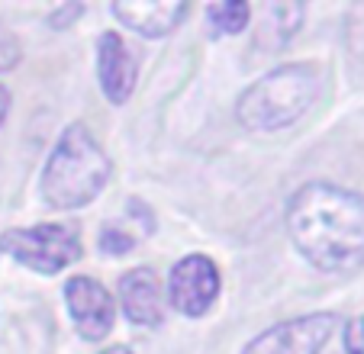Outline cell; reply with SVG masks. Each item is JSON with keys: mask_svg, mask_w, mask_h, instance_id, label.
I'll list each match as a JSON object with an SVG mask.
<instances>
[{"mask_svg": "<svg viewBox=\"0 0 364 354\" xmlns=\"http://www.w3.org/2000/svg\"><path fill=\"white\" fill-rule=\"evenodd\" d=\"M287 232L296 252L326 274L364 264V193L313 181L287 203Z\"/></svg>", "mask_w": 364, "mask_h": 354, "instance_id": "6da1fadb", "label": "cell"}, {"mask_svg": "<svg viewBox=\"0 0 364 354\" xmlns=\"http://www.w3.org/2000/svg\"><path fill=\"white\" fill-rule=\"evenodd\" d=\"M113 174L107 151L87 126L71 123L55 142L42 171V200L55 210H81L94 203Z\"/></svg>", "mask_w": 364, "mask_h": 354, "instance_id": "7a4b0ae2", "label": "cell"}, {"mask_svg": "<svg viewBox=\"0 0 364 354\" xmlns=\"http://www.w3.org/2000/svg\"><path fill=\"white\" fill-rule=\"evenodd\" d=\"M319 97V68L309 62L281 65L255 81L235 103L239 123L252 132L287 129Z\"/></svg>", "mask_w": 364, "mask_h": 354, "instance_id": "3957f363", "label": "cell"}, {"mask_svg": "<svg viewBox=\"0 0 364 354\" xmlns=\"http://www.w3.org/2000/svg\"><path fill=\"white\" fill-rule=\"evenodd\" d=\"M0 254L39 274H58L81 258V235L75 225L42 222L33 229H7L0 235Z\"/></svg>", "mask_w": 364, "mask_h": 354, "instance_id": "277c9868", "label": "cell"}, {"mask_svg": "<svg viewBox=\"0 0 364 354\" xmlns=\"http://www.w3.org/2000/svg\"><path fill=\"white\" fill-rule=\"evenodd\" d=\"M338 319L332 313H313L281 322L264 335L252 338L242 354H319L332 338Z\"/></svg>", "mask_w": 364, "mask_h": 354, "instance_id": "5b68a950", "label": "cell"}, {"mask_svg": "<svg viewBox=\"0 0 364 354\" xmlns=\"http://www.w3.org/2000/svg\"><path fill=\"white\" fill-rule=\"evenodd\" d=\"M168 296L171 306L184 316H203L220 296V271L206 254H187L171 267L168 277Z\"/></svg>", "mask_w": 364, "mask_h": 354, "instance_id": "8992f818", "label": "cell"}, {"mask_svg": "<svg viewBox=\"0 0 364 354\" xmlns=\"http://www.w3.org/2000/svg\"><path fill=\"white\" fill-rule=\"evenodd\" d=\"M65 303H68L75 328L87 341H100L113 328V319H117L113 296L94 277H71L65 284Z\"/></svg>", "mask_w": 364, "mask_h": 354, "instance_id": "52a82bcc", "label": "cell"}, {"mask_svg": "<svg viewBox=\"0 0 364 354\" xmlns=\"http://www.w3.org/2000/svg\"><path fill=\"white\" fill-rule=\"evenodd\" d=\"M97 75H100V87L110 103H126L136 87L139 77V58L129 52L119 33H103L100 36V52H97Z\"/></svg>", "mask_w": 364, "mask_h": 354, "instance_id": "ba28073f", "label": "cell"}, {"mask_svg": "<svg viewBox=\"0 0 364 354\" xmlns=\"http://www.w3.org/2000/svg\"><path fill=\"white\" fill-rule=\"evenodd\" d=\"M113 16H117L123 26H129L132 33L145 36V39H159V36H168L181 26V20L187 16V4L174 0H129V4H117L113 7Z\"/></svg>", "mask_w": 364, "mask_h": 354, "instance_id": "9c48e42d", "label": "cell"}, {"mask_svg": "<svg viewBox=\"0 0 364 354\" xmlns=\"http://www.w3.org/2000/svg\"><path fill=\"white\" fill-rule=\"evenodd\" d=\"M119 306L132 326H159L161 322V284L151 267H136L119 280Z\"/></svg>", "mask_w": 364, "mask_h": 354, "instance_id": "30bf717a", "label": "cell"}, {"mask_svg": "<svg viewBox=\"0 0 364 354\" xmlns=\"http://www.w3.org/2000/svg\"><path fill=\"white\" fill-rule=\"evenodd\" d=\"M300 20H303L300 4H271V7H264V14H262V33H258V42H262L268 33H274V39H271V52H277V48L296 33Z\"/></svg>", "mask_w": 364, "mask_h": 354, "instance_id": "8fae6325", "label": "cell"}, {"mask_svg": "<svg viewBox=\"0 0 364 354\" xmlns=\"http://www.w3.org/2000/svg\"><path fill=\"white\" fill-rule=\"evenodd\" d=\"M252 7L242 0H223V4H210L206 7V23H210V36H235L248 26Z\"/></svg>", "mask_w": 364, "mask_h": 354, "instance_id": "7c38bea8", "label": "cell"}, {"mask_svg": "<svg viewBox=\"0 0 364 354\" xmlns=\"http://www.w3.org/2000/svg\"><path fill=\"white\" fill-rule=\"evenodd\" d=\"M136 235L132 232H126V229H119V225H107L103 229V235H100V248L107 254H126V252H132L136 248Z\"/></svg>", "mask_w": 364, "mask_h": 354, "instance_id": "4fadbf2b", "label": "cell"}, {"mask_svg": "<svg viewBox=\"0 0 364 354\" xmlns=\"http://www.w3.org/2000/svg\"><path fill=\"white\" fill-rule=\"evenodd\" d=\"M20 42L7 26H0V71H10L20 65Z\"/></svg>", "mask_w": 364, "mask_h": 354, "instance_id": "5bb4252c", "label": "cell"}, {"mask_svg": "<svg viewBox=\"0 0 364 354\" xmlns=\"http://www.w3.org/2000/svg\"><path fill=\"white\" fill-rule=\"evenodd\" d=\"M345 351L364 354V316H355V319L345 326Z\"/></svg>", "mask_w": 364, "mask_h": 354, "instance_id": "9a60e30c", "label": "cell"}, {"mask_svg": "<svg viewBox=\"0 0 364 354\" xmlns=\"http://www.w3.org/2000/svg\"><path fill=\"white\" fill-rule=\"evenodd\" d=\"M81 14H84L81 4H65V7H58L55 14L48 16V23H52L55 29H65V26H71V20H77Z\"/></svg>", "mask_w": 364, "mask_h": 354, "instance_id": "2e32d148", "label": "cell"}, {"mask_svg": "<svg viewBox=\"0 0 364 354\" xmlns=\"http://www.w3.org/2000/svg\"><path fill=\"white\" fill-rule=\"evenodd\" d=\"M7 113H10V90L4 87V84H0V126H4Z\"/></svg>", "mask_w": 364, "mask_h": 354, "instance_id": "e0dca14e", "label": "cell"}, {"mask_svg": "<svg viewBox=\"0 0 364 354\" xmlns=\"http://www.w3.org/2000/svg\"><path fill=\"white\" fill-rule=\"evenodd\" d=\"M100 354H132L126 345H113V348H107V351H100Z\"/></svg>", "mask_w": 364, "mask_h": 354, "instance_id": "ac0fdd59", "label": "cell"}]
</instances>
